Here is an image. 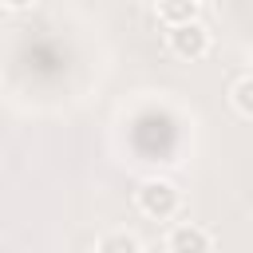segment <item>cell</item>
<instances>
[{
  "label": "cell",
  "instance_id": "obj_1",
  "mask_svg": "<svg viewBox=\"0 0 253 253\" xmlns=\"http://www.w3.org/2000/svg\"><path fill=\"white\" fill-rule=\"evenodd\" d=\"M178 206H182V194H178V186L170 178H142L138 190H134V210L142 217H150V221L174 217Z\"/></svg>",
  "mask_w": 253,
  "mask_h": 253
},
{
  "label": "cell",
  "instance_id": "obj_2",
  "mask_svg": "<svg viewBox=\"0 0 253 253\" xmlns=\"http://www.w3.org/2000/svg\"><path fill=\"white\" fill-rule=\"evenodd\" d=\"M166 47H170V55H174V59H186V63L206 59V55H210V32H206L198 20L178 24V28H170V32H166Z\"/></svg>",
  "mask_w": 253,
  "mask_h": 253
},
{
  "label": "cell",
  "instance_id": "obj_3",
  "mask_svg": "<svg viewBox=\"0 0 253 253\" xmlns=\"http://www.w3.org/2000/svg\"><path fill=\"white\" fill-rule=\"evenodd\" d=\"M210 249H213L210 233L202 225H194V221H178L166 233V253H210Z\"/></svg>",
  "mask_w": 253,
  "mask_h": 253
},
{
  "label": "cell",
  "instance_id": "obj_4",
  "mask_svg": "<svg viewBox=\"0 0 253 253\" xmlns=\"http://www.w3.org/2000/svg\"><path fill=\"white\" fill-rule=\"evenodd\" d=\"M229 107H233V115L237 119H253V75L249 71H237L233 75V83H229Z\"/></svg>",
  "mask_w": 253,
  "mask_h": 253
},
{
  "label": "cell",
  "instance_id": "obj_5",
  "mask_svg": "<svg viewBox=\"0 0 253 253\" xmlns=\"http://www.w3.org/2000/svg\"><path fill=\"white\" fill-rule=\"evenodd\" d=\"M158 20L166 24V28H178V24H190V20H198V12H202V0H158Z\"/></svg>",
  "mask_w": 253,
  "mask_h": 253
},
{
  "label": "cell",
  "instance_id": "obj_6",
  "mask_svg": "<svg viewBox=\"0 0 253 253\" xmlns=\"http://www.w3.org/2000/svg\"><path fill=\"white\" fill-rule=\"evenodd\" d=\"M95 253H142V245H138V237H134V233H126V229H115V233L99 237Z\"/></svg>",
  "mask_w": 253,
  "mask_h": 253
},
{
  "label": "cell",
  "instance_id": "obj_7",
  "mask_svg": "<svg viewBox=\"0 0 253 253\" xmlns=\"http://www.w3.org/2000/svg\"><path fill=\"white\" fill-rule=\"evenodd\" d=\"M0 4H4L8 12H28V8L36 4V0H0Z\"/></svg>",
  "mask_w": 253,
  "mask_h": 253
}]
</instances>
